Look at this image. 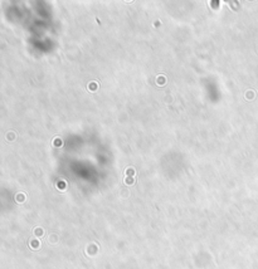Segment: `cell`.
<instances>
[{"label":"cell","mask_w":258,"mask_h":269,"mask_svg":"<svg viewBox=\"0 0 258 269\" xmlns=\"http://www.w3.org/2000/svg\"><path fill=\"white\" fill-rule=\"evenodd\" d=\"M126 174H127V175H131V176H132V175L135 174V171H133L132 168H127V170H126Z\"/></svg>","instance_id":"1"},{"label":"cell","mask_w":258,"mask_h":269,"mask_svg":"<svg viewBox=\"0 0 258 269\" xmlns=\"http://www.w3.org/2000/svg\"><path fill=\"white\" fill-rule=\"evenodd\" d=\"M135 180L133 179H126V184H132Z\"/></svg>","instance_id":"2"}]
</instances>
